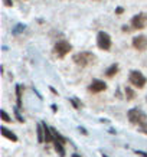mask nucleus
I'll return each mask as SVG.
<instances>
[{"instance_id": "nucleus-19", "label": "nucleus", "mask_w": 147, "mask_h": 157, "mask_svg": "<svg viewBox=\"0 0 147 157\" xmlns=\"http://www.w3.org/2000/svg\"><path fill=\"white\" fill-rule=\"evenodd\" d=\"M69 101H71L72 104H74V107H75L76 109H79V108H81V105H82V104H81V102H79V101H78V100H75V98H71V100H69Z\"/></svg>"}, {"instance_id": "nucleus-4", "label": "nucleus", "mask_w": 147, "mask_h": 157, "mask_svg": "<svg viewBox=\"0 0 147 157\" xmlns=\"http://www.w3.org/2000/svg\"><path fill=\"white\" fill-rule=\"evenodd\" d=\"M97 45L103 51H108L111 48V38H110V35L107 32H104V30L98 32V35H97Z\"/></svg>"}, {"instance_id": "nucleus-6", "label": "nucleus", "mask_w": 147, "mask_h": 157, "mask_svg": "<svg viewBox=\"0 0 147 157\" xmlns=\"http://www.w3.org/2000/svg\"><path fill=\"white\" fill-rule=\"evenodd\" d=\"M131 26H133V29H144L147 26V14L138 13V14H136V16H133Z\"/></svg>"}, {"instance_id": "nucleus-15", "label": "nucleus", "mask_w": 147, "mask_h": 157, "mask_svg": "<svg viewBox=\"0 0 147 157\" xmlns=\"http://www.w3.org/2000/svg\"><path fill=\"white\" fill-rule=\"evenodd\" d=\"M25 29H26V26H25L23 23H17L13 29H12V33L16 36V35H19V33H22V32H25Z\"/></svg>"}, {"instance_id": "nucleus-8", "label": "nucleus", "mask_w": 147, "mask_h": 157, "mask_svg": "<svg viewBox=\"0 0 147 157\" xmlns=\"http://www.w3.org/2000/svg\"><path fill=\"white\" fill-rule=\"evenodd\" d=\"M133 46L137 51H146L147 49V38L144 35H140V36H136L133 39Z\"/></svg>"}, {"instance_id": "nucleus-12", "label": "nucleus", "mask_w": 147, "mask_h": 157, "mask_svg": "<svg viewBox=\"0 0 147 157\" xmlns=\"http://www.w3.org/2000/svg\"><path fill=\"white\" fill-rule=\"evenodd\" d=\"M118 72V65L117 63H113L110 68H107V71H105V75L108 76V78H113L115 74Z\"/></svg>"}, {"instance_id": "nucleus-2", "label": "nucleus", "mask_w": 147, "mask_h": 157, "mask_svg": "<svg viewBox=\"0 0 147 157\" xmlns=\"http://www.w3.org/2000/svg\"><path fill=\"white\" fill-rule=\"evenodd\" d=\"M128 115V120L131 121L133 124H138V125H143V124H146L147 121V117L146 114L143 113L141 109H138V108H133V109H130L127 113Z\"/></svg>"}, {"instance_id": "nucleus-21", "label": "nucleus", "mask_w": 147, "mask_h": 157, "mask_svg": "<svg viewBox=\"0 0 147 157\" xmlns=\"http://www.w3.org/2000/svg\"><path fill=\"white\" fill-rule=\"evenodd\" d=\"M140 130H141V133L147 134V123H146V124H143V125H141V128H140Z\"/></svg>"}, {"instance_id": "nucleus-13", "label": "nucleus", "mask_w": 147, "mask_h": 157, "mask_svg": "<svg viewBox=\"0 0 147 157\" xmlns=\"http://www.w3.org/2000/svg\"><path fill=\"white\" fill-rule=\"evenodd\" d=\"M53 147H55L56 153L59 154V157H65V148H64V144L59 143V141H53Z\"/></svg>"}, {"instance_id": "nucleus-25", "label": "nucleus", "mask_w": 147, "mask_h": 157, "mask_svg": "<svg viewBox=\"0 0 147 157\" xmlns=\"http://www.w3.org/2000/svg\"><path fill=\"white\" fill-rule=\"evenodd\" d=\"M79 131H82V134H85V136H87V134H88V133H87V131H85V128H82V127H79Z\"/></svg>"}, {"instance_id": "nucleus-24", "label": "nucleus", "mask_w": 147, "mask_h": 157, "mask_svg": "<svg viewBox=\"0 0 147 157\" xmlns=\"http://www.w3.org/2000/svg\"><path fill=\"white\" fill-rule=\"evenodd\" d=\"M123 32H130V29H128V26H123Z\"/></svg>"}, {"instance_id": "nucleus-14", "label": "nucleus", "mask_w": 147, "mask_h": 157, "mask_svg": "<svg viewBox=\"0 0 147 157\" xmlns=\"http://www.w3.org/2000/svg\"><path fill=\"white\" fill-rule=\"evenodd\" d=\"M16 100H17V108H22V86L16 85Z\"/></svg>"}, {"instance_id": "nucleus-1", "label": "nucleus", "mask_w": 147, "mask_h": 157, "mask_svg": "<svg viewBox=\"0 0 147 157\" xmlns=\"http://www.w3.org/2000/svg\"><path fill=\"white\" fill-rule=\"evenodd\" d=\"M72 61L75 62L78 67H88V65L95 62V55L91 52H79L72 56Z\"/></svg>"}, {"instance_id": "nucleus-22", "label": "nucleus", "mask_w": 147, "mask_h": 157, "mask_svg": "<svg viewBox=\"0 0 147 157\" xmlns=\"http://www.w3.org/2000/svg\"><path fill=\"white\" fill-rule=\"evenodd\" d=\"M136 154H138L140 157H147V153H144V151H136Z\"/></svg>"}, {"instance_id": "nucleus-3", "label": "nucleus", "mask_w": 147, "mask_h": 157, "mask_svg": "<svg viewBox=\"0 0 147 157\" xmlns=\"http://www.w3.org/2000/svg\"><path fill=\"white\" fill-rule=\"evenodd\" d=\"M128 79H130V82H131V85L137 86V88H144V85H146V76L143 75L140 71H131L130 72V76H128Z\"/></svg>"}, {"instance_id": "nucleus-9", "label": "nucleus", "mask_w": 147, "mask_h": 157, "mask_svg": "<svg viewBox=\"0 0 147 157\" xmlns=\"http://www.w3.org/2000/svg\"><path fill=\"white\" fill-rule=\"evenodd\" d=\"M0 133H2V136L3 137H6V138H9L10 141H13V143H16L17 141V136L13 133V131H10L9 128H6V127H0Z\"/></svg>"}, {"instance_id": "nucleus-17", "label": "nucleus", "mask_w": 147, "mask_h": 157, "mask_svg": "<svg viewBox=\"0 0 147 157\" xmlns=\"http://www.w3.org/2000/svg\"><path fill=\"white\" fill-rule=\"evenodd\" d=\"M0 115H2V120H3L5 123H12V118L7 115V113H6L5 109H2V111H0Z\"/></svg>"}, {"instance_id": "nucleus-16", "label": "nucleus", "mask_w": 147, "mask_h": 157, "mask_svg": "<svg viewBox=\"0 0 147 157\" xmlns=\"http://www.w3.org/2000/svg\"><path fill=\"white\" fill-rule=\"evenodd\" d=\"M126 95H127V100H134L136 94H134V91L131 90L130 86H127V88H126Z\"/></svg>"}, {"instance_id": "nucleus-23", "label": "nucleus", "mask_w": 147, "mask_h": 157, "mask_svg": "<svg viewBox=\"0 0 147 157\" xmlns=\"http://www.w3.org/2000/svg\"><path fill=\"white\" fill-rule=\"evenodd\" d=\"M123 12H124L123 7H117V9H115V13H117V14H121Z\"/></svg>"}, {"instance_id": "nucleus-11", "label": "nucleus", "mask_w": 147, "mask_h": 157, "mask_svg": "<svg viewBox=\"0 0 147 157\" xmlns=\"http://www.w3.org/2000/svg\"><path fill=\"white\" fill-rule=\"evenodd\" d=\"M36 131H38V143H43L45 141V131H43L42 123H39L36 125Z\"/></svg>"}, {"instance_id": "nucleus-18", "label": "nucleus", "mask_w": 147, "mask_h": 157, "mask_svg": "<svg viewBox=\"0 0 147 157\" xmlns=\"http://www.w3.org/2000/svg\"><path fill=\"white\" fill-rule=\"evenodd\" d=\"M14 115H16V118H17V121H19V123H23V121H25V120H23V117L20 115V113H19V108H17V107L14 108Z\"/></svg>"}, {"instance_id": "nucleus-10", "label": "nucleus", "mask_w": 147, "mask_h": 157, "mask_svg": "<svg viewBox=\"0 0 147 157\" xmlns=\"http://www.w3.org/2000/svg\"><path fill=\"white\" fill-rule=\"evenodd\" d=\"M43 125V131H45V143H53V136H52V130L46 125V123H42Z\"/></svg>"}, {"instance_id": "nucleus-27", "label": "nucleus", "mask_w": 147, "mask_h": 157, "mask_svg": "<svg viewBox=\"0 0 147 157\" xmlns=\"http://www.w3.org/2000/svg\"><path fill=\"white\" fill-rule=\"evenodd\" d=\"M72 157H79V156L78 154H72Z\"/></svg>"}, {"instance_id": "nucleus-26", "label": "nucleus", "mask_w": 147, "mask_h": 157, "mask_svg": "<svg viewBox=\"0 0 147 157\" xmlns=\"http://www.w3.org/2000/svg\"><path fill=\"white\" fill-rule=\"evenodd\" d=\"M101 156H103V157H108V156H107V154H104V153H103V154H101Z\"/></svg>"}, {"instance_id": "nucleus-7", "label": "nucleus", "mask_w": 147, "mask_h": 157, "mask_svg": "<svg viewBox=\"0 0 147 157\" xmlns=\"http://www.w3.org/2000/svg\"><path fill=\"white\" fill-rule=\"evenodd\" d=\"M88 90L91 92H94V94H98V92H103V91L107 90V84L104 81H101V79H94L91 82V85L88 86Z\"/></svg>"}, {"instance_id": "nucleus-20", "label": "nucleus", "mask_w": 147, "mask_h": 157, "mask_svg": "<svg viewBox=\"0 0 147 157\" xmlns=\"http://www.w3.org/2000/svg\"><path fill=\"white\" fill-rule=\"evenodd\" d=\"M3 5L7 6V7H10V6L13 5V2H12V0H3Z\"/></svg>"}, {"instance_id": "nucleus-5", "label": "nucleus", "mask_w": 147, "mask_h": 157, "mask_svg": "<svg viewBox=\"0 0 147 157\" xmlns=\"http://www.w3.org/2000/svg\"><path fill=\"white\" fill-rule=\"evenodd\" d=\"M71 49H72L71 43H68L67 40H59V42L55 45L53 52H55V55H56L58 58H64L69 51H71Z\"/></svg>"}]
</instances>
